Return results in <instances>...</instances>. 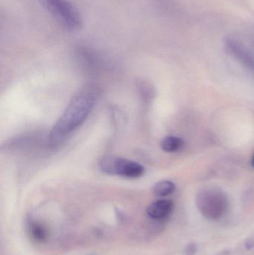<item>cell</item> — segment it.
<instances>
[{"instance_id": "8992f818", "label": "cell", "mask_w": 254, "mask_h": 255, "mask_svg": "<svg viewBox=\"0 0 254 255\" xmlns=\"http://www.w3.org/2000/svg\"><path fill=\"white\" fill-rule=\"evenodd\" d=\"M174 209L172 201L161 199L153 202L147 209V214L153 220H164L168 218Z\"/></svg>"}, {"instance_id": "277c9868", "label": "cell", "mask_w": 254, "mask_h": 255, "mask_svg": "<svg viewBox=\"0 0 254 255\" xmlns=\"http://www.w3.org/2000/svg\"><path fill=\"white\" fill-rule=\"evenodd\" d=\"M99 166L105 173L124 178H140L145 173V168L140 163L115 156L104 157L100 162Z\"/></svg>"}, {"instance_id": "7c38bea8", "label": "cell", "mask_w": 254, "mask_h": 255, "mask_svg": "<svg viewBox=\"0 0 254 255\" xmlns=\"http://www.w3.org/2000/svg\"><path fill=\"white\" fill-rule=\"evenodd\" d=\"M252 166L254 168V154L252 158Z\"/></svg>"}, {"instance_id": "30bf717a", "label": "cell", "mask_w": 254, "mask_h": 255, "mask_svg": "<svg viewBox=\"0 0 254 255\" xmlns=\"http://www.w3.org/2000/svg\"><path fill=\"white\" fill-rule=\"evenodd\" d=\"M197 249L196 245L195 244H190V245L188 246L186 250V255H194L196 253Z\"/></svg>"}, {"instance_id": "9c48e42d", "label": "cell", "mask_w": 254, "mask_h": 255, "mask_svg": "<svg viewBox=\"0 0 254 255\" xmlns=\"http://www.w3.org/2000/svg\"><path fill=\"white\" fill-rule=\"evenodd\" d=\"M175 190L176 186L174 183L170 181H161L155 184L153 192L155 196L165 197L172 194Z\"/></svg>"}, {"instance_id": "52a82bcc", "label": "cell", "mask_w": 254, "mask_h": 255, "mask_svg": "<svg viewBox=\"0 0 254 255\" xmlns=\"http://www.w3.org/2000/svg\"><path fill=\"white\" fill-rule=\"evenodd\" d=\"M184 145L183 139L177 136H169L164 138L161 142V148L167 152H174L178 151Z\"/></svg>"}, {"instance_id": "7a4b0ae2", "label": "cell", "mask_w": 254, "mask_h": 255, "mask_svg": "<svg viewBox=\"0 0 254 255\" xmlns=\"http://www.w3.org/2000/svg\"><path fill=\"white\" fill-rule=\"evenodd\" d=\"M195 204L201 215L214 221L223 218L229 210L228 196L223 190L216 187L200 190L195 198Z\"/></svg>"}, {"instance_id": "5b68a950", "label": "cell", "mask_w": 254, "mask_h": 255, "mask_svg": "<svg viewBox=\"0 0 254 255\" xmlns=\"http://www.w3.org/2000/svg\"><path fill=\"white\" fill-rule=\"evenodd\" d=\"M240 36L231 35L225 38L228 52L243 65L254 71V46Z\"/></svg>"}, {"instance_id": "6da1fadb", "label": "cell", "mask_w": 254, "mask_h": 255, "mask_svg": "<svg viewBox=\"0 0 254 255\" xmlns=\"http://www.w3.org/2000/svg\"><path fill=\"white\" fill-rule=\"evenodd\" d=\"M96 95L92 89H85L72 100L51 130V145H59L69 134L82 125L92 111Z\"/></svg>"}, {"instance_id": "3957f363", "label": "cell", "mask_w": 254, "mask_h": 255, "mask_svg": "<svg viewBox=\"0 0 254 255\" xmlns=\"http://www.w3.org/2000/svg\"><path fill=\"white\" fill-rule=\"evenodd\" d=\"M42 2L64 28L76 31L82 27V16L68 0H42Z\"/></svg>"}, {"instance_id": "ba28073f", "label": "cell", "mask_w": 254, "mask_h": 255, "mask_svg": "<svg viewBox=\"0 0 254 255\" xmlns=\"http://www.w3.org/2000/svg\"><path fill=\"white\" fill-rule=\"evenodd\" d=\"M30 235L33 240L38 243L46 242L48 239V231L44 226L39 223H33L30 225Z\"/></svg>"}, {"instance_id": "8fae6325", "label": "cell", "mask_w": 254, "mask_h": 255, "mask_svg": "<svg viewBox=\"0 0 254 255\" xmlns=\"http://www.w3.org/2000/svg\"><path fill=\"white\" fill-rule=\"evenodd\" d=\"M246 247L247 250H252L254 247V241H252V240H249V241L246 242Z\"/></svg>"}]
</instances>
